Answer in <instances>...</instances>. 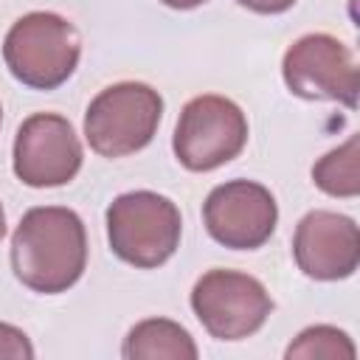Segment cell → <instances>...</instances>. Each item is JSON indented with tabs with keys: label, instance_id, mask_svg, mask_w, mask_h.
Wrapping results in <instances>:
<instances>
[{
	"label": "cell",
	"instance_id": "1",
	"mask_svg": "<svg viewBox=\"0 0 360 360\" xmlns=\"http://www.w3.org/2000/svg\"><path fill=\"white\" fill-rule=\"evenodd\" d=\"M87 264V233L76 211L37 205L22 214L11 236L14 276L34 292L56 295L73 287Z\"/></svg>",
	"mask_w": 360,
	"mask_h": 360
},
{
	"label": "cell",
	"instance_id": "2",
	"mask_svg": "<svg viewBox=\"0 0 360 360\" xmlns=\"http://www.w3.org/2000/svg\"><path fill=\"white\" fill-rule=\"evenodd\" d=\"M82 56V39L73 22L53 11L22 14L3 39V59L11 76L34 90L65 84Z\"/></svg>",
	"mask_w": 360,
	"mask_h": 360
},
{
	"label": "cell",
	"instance_id": "3",
	"mask_svg": "<svg viewBox=\"0 0 360 360\" xmlns=\"http://www.w3.org/2000/svg\"><path fill=\"white\" fill-rule=\"evenodd\" d=\"M183 219L177 205L155 191H127L107 208V239L112 253L141 270L160 267L180 245Z\"/></svg>",
	"mask_w": 360,
	"mask_h": 360
},
{
	"label": "cell",
	"instance_id": "4",
	"mask_svg": "<svg viewBox=\"0 0 360 360\" xmlns=\"http://www.w3.org/2000/svg\"><path fill=\"white\" fill-rule=\"evenodd\" d=\"M163 98L143 82H118L104 87L84 112V138L101 158H127L141 152L158 132Z\"/></svg>",
	"mask_w": 360,
	"mask_h": 360
},
{
	"label": "cell",
	"instance_id": "5",
	"mask_svg": "<svg viewBox=\"0 0 360 360\" xmlns=\"http://www.w3.org/2000/svg\"><path fill=\"white\" fill-rule=\"evenodd\" d=\"M248 143V118L225 96L191 98L174 127L172 149L188 172H214L231 163Z\"/></svg>",
	"mask_w": 360,
	"mask_h": 360
},
{
	"label": "cell",
	"instance_id": "6",
	"mask_svg": "<svg viewBox=\"0 0 360 360\" xmlns=\"http://www.w3.org/2000/svg\"><path fill=\"white\" fill-rule=\"evenodd\" d=\"M191 309L211 338L242 340L264 326L273 312V298L259 278L214 267L197 278L191 290Z\"/></svg>",
	"mask_w": 360,
	"mask_h": 360
},
{
	"label": "cell",
	"instance_id": "7",
	"mask_svg": "<svg viewBox=\"0 0 360 360\" xmlns=\"http://www.w3.org/2000/svg\"><path fill=\"white\" fill-rule=\"evenodd\" d=\"M284 84L292 96L307 101H338L357 107L360 70L349 45L329 34H307L295 39L281 62Z\"/></svg>",
	"mask_w": 360,
	"mask_h": 360
},
{
	"label": "cell",
	"instance_id": "8",
	"mask_svg": "<svg viewBox=\"0 0 360 360\" xmlns=\"http://www.w3.org/2000/svg\"><path fill=\"white\" fill-rule=\"evenodd\" d=\"M82 143L70 121L56 112L28 115L14 138V174L31 188L70 183L82 169Z\"/></svg>",
	"mask_w": 360,
	"mask_h": 360
},
{
	"label": "cell",
	"instance_id": "9",
	"mask_svg": "<svg viewBox=\"0 0 360 360\" xmlns=\"http://www.w3.org/2000/svg\"><path fill=\"white\" fill-rule=\"evenodd\" d=\"M202 222L214 242L233 250H256L273 236L278 205L262 183L228 180L205 197Z\"/></svg>",
	"mask_w": 360,
	"mask_h": 360
},
{
	"label": "cell",
	"instance_id": "10",
	"mask_svg": "<svg viewBox=\"0 0 360 360\" xmlns=\"http://www.w3.org/2000/svg\"><path fill=\"white\" fill-rule=\"evenodd\" d=\"M292 256L304 276L315 281L349 278L360 264V231L338 211H309L292 236Z\"/></svg>",
	"mask_w": 360,
	"mask_h": 360
},
{
	"label": "cell",
	"instance_id": "11",
	"mask_svg": "<svg viewBox=\"0 0 360 360\" xmlns=\"http://www.w3.org/2000/svg\"><path fill=\"white\" fill-rule=\"evenodd\" d=\"M121 354L127 360H197L194 338L169 318H146L129 329Z\"/></svg>",
	"mask_w": 360,
	"mask_h": 360
},
{
	"label": "cell",
	"instance_id": "12",
	"mask_svg": "<svg viewBox=\"0 0 360 360\" xmlns=\"http://www.w3.org/2000/svg\"><path fill=\"white\" fill-rule=\"evenodd\" d=\"M357 158H360V141L357 135H352L343 146L326 152L312 166V183L329 197H357L360 194Z\"/></svg>",
	"mask_w": 360,
	"mask_h": 360
},
{
	"label": "cell",
	"instance_id": "13",
	"mask_svg": "<svg viewBox=\"0 0 360 360\" xmlns=\"http://www.w3.org/2000/svg\"><path fill=\"white\" fill-rule=\"evenodd\" d=\"M357 349L352 338L338 326H309L284 352L287 360H354Z\"/></svg>",
	"mask_w": 360,
	"mask_h": 360
},
{
	"label": "cell",
	"instance_id": "14",
	"mask_svg": "<svg viewBox=\"0 0 360 360\" xmlns=\"http://www.w3.org/2000/svg\"><path fill=\"white\" fill-rule=\"evenodd\" d=\"M34 346L28 335L11 323H0V360H31Z\"/></svg>",
	"mask_w": 360,
	"mask_h": 360
},
{
	"label": "cell",
	"instance_id": "15",
	"mask_svg": "<svg viewBox=\"0 0 360 360\" xmlns=\"http://www.w3.org/2000/svg\"><path fill=\"white\" fill-rule=\"evenodd\" d=\"M236 3L256 14H281L295 6V0H236Z\"/></svg>",
	"mask_w": 360,
	"mask_h": 360
},
{
	"label": "cell",
	"instance_id": "16",
	"mask_svg": "<svg viewBox=\"0 0 360 360\" xmlns=\"http://www.w3.org/2000/svg\"><path fill=\"white\" fill-rule=\"evenodd\" d=\"M160 3L169 6V8H197V6H202L208 0H160Z\"/></svg>",
	"mask_w": 360,
	"mask_h": 360
},
{
	"label": "cell",
	"instance_id": "17",
	"mask_svg": "<svg viewBox=\"0 0 360 360\" xmlns=\"http://www.w3.org/2000/svg\"><path fill=\"white\" fill-rule=\"evenodd\" d=\"M6 236V214H3V202H0V239Z\"/></svg>",
	"mask_w": 360,
	"mask_h": 360
},
{
	"label": "cell",
	"instance_id": "18",
	"mask_svg": "<svg viewBox=\"0 0 360 360\" xmlns=\"http://www.w3.org/2000/svg\"><path fill=\"white\" fill-rule=\"evenodd\" d=\"M0 118H3V110H0Z\"/></svg>",
	"mask_w": 360,
	"mask_h": 360
}]
</instances>
